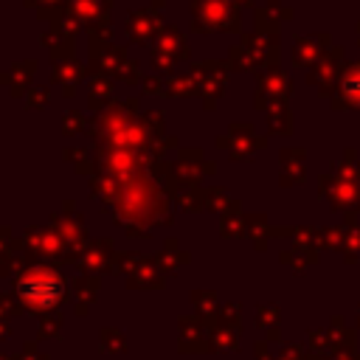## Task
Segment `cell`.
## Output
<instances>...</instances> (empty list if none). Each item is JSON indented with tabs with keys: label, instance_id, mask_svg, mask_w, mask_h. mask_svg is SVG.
Here are the masks:
<instances>
[{
	"label": "cell",
	"instance_id": "6da1fadb",
	"mask_svg": "<svg viewBox=\"0 0 360 360\" xmlns=\"http://www.w3.org/2000/svg\"><path fill=\"white\" fill-rule=\"evenodd\" d=\"M62 292H65V284L56 273L51 270H34L28 273L22 281H20V298H25L31 307H45L51 309L53 304L62 301Z\"/></svg>",
	"mask_w": 360,
	"mask_h": 360
}]
</instances>
